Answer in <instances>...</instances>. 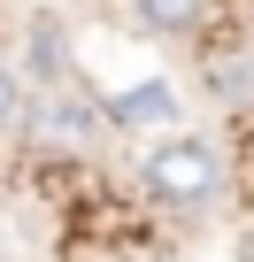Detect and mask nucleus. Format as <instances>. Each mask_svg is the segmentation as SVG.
Instances as JSON below:
<instances>
[{
  "label": "nucleus",
  "mask_w": 254,
  "mask_h": 262,
  "mask_svg": "<svg viewBox=\"0 0 254 262\" xmlns=\"http://www.w3.org/2000/svg\"><path fill=\"white\" fill-rule=\"evenodd\" d=\"M16 116H24V85H16V70H8V62H0V131H8Z\"/></svg>",
  "instance_id": "20e7f679"
},
{
  "label": "nucleus",
  "mask_w": 254,
  "mask_h": 262,
  "mask_svg": "<svg viewBox=\"0 0 254 262\" xmlns=\"http://www.w3.org/2000/svg\"><path fill=\"white\" fill-rule=\"evenodd\" d=\"M108 123L116 131H139V123H177V93L154 77V85H131V93H116L108 100Z\"/></svg>",
  "instance_id": "f03ea898"
},
{
  "label": "nucleus",
  "mask_w": 254,
  "mask_h": 262,
  "mask_svg": "<svg viewBox=\"0 0 254 262\" xmlns=\"http://www.w3.org/2000/svg\"><path fill=\"white\" fill-rule=\"evenodd\" d=\"M131 8H139L147 31H193V24L208 16V0H131Z\"/></svg>",
  "instance_id": "7ed1b4c3"
},
{
  "label": "nucleus",
  "mask_w": 254,
  "mask_h": 262,
  "mask_svg": "<svg viewBox=\"0 0 254 262\" xmlns=\"http://www.w3.org/2000/svg\"><path fill=\"white\" fill-rule=\"evenodd\" d=\"M139 185H147L162 208L193 216V208H208V201L223 193V162H216V147H208V139H162V147L147 155Z\"/></svg>",
  "instance_id": "f257e3e1"
}]
</instances>
